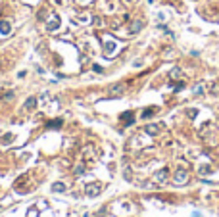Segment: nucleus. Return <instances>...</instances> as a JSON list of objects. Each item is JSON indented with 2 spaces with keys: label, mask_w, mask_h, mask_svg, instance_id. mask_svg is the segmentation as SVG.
Instances as JSON below:
<instances>
[{
  "label": "nucleus",
  "mask_w": 219,
  "mask_h": 217,
  "mask_svg": "<svg viewBox=\"0 0 219 217\" xmlns=\"http://www.w3.org/2000/svg\"><path fill=\"white\" fill-rule=\"evenodd\" d=\"M100 192H102V185L96 183V181H94V183H89V185L85 186V194H87L89 198H94V196H98Z\"/></svg>",
  "instance_id": "nucleus-1"
},
{
  "label": "nucleus",
  "mask_w": 219,
  "mask_h": 217,
  "mask_svg": "<svg viewBox=\"0 0 219 217\" xmlns=\"http://www.w3.org/2000/svg\"><path fill=\"white\" fill-rule=\"evenodd\" d=\"M187 181H188V171L187 169H183V167H179L177 171H175V177H173V183L175 185H187Z\"/></svg>",
  "instance_id": "nucleus-2"
},
{
  "label": "nucleus",
  "mask_w": 219,
  "mask_h": 217,
  "mask_svg": "<svg viewBox=\"0 0 219 217\" xmlns=\"http://www.w3.org/2000/svg\"><path fill=\"white\" fill-rule=\"evenodd\" d=\"M160 131H161V125H158V123H150V125H146V127H144V133L150 134V136L160 134Z\"/></svg>",
  "instance_id": "nucleus-3"
},
{
  "label": "nucleus",
  "mask_w": 219,
  "mask_h": 217,
  "mask_svg": "<svg viewBox=\"0 0 219 217\" xmlns=\"http://www.w3.org/2000/svg\"><path fill=\"white\" fill-rule=\"evenodd\" d=\"M167 177H169V171L163 167L161 171H158V173L154 175V181H156V183H165V181H167Z\"/></svg>",
  "instance_id": "nucleus-4"
},
{
  "label": "nucleus",
  "mask_w": 219,
  "mask_h": 217,
  "mask_svg": "<svg viewBox=\"0 0 219 217\" xmlns=\"http://www.w3.org/2000/svg\"><path fill=\"white\" fill-rule=\"evenodd\" d=\"M142 27H144V21H142V19H136V21H133V23L129 25V33H131V35H135V33L140 31Z\"/></svg>",
  "instance_id": "nucleus-5"
},
{
  "label": "nucleus",
  "mask_w": 219,
  "mask_h": 217,
  "mask_svg": "<svg viewBox=\"0 0 219 217\" xmlns=\"http://www.w3.org/2000/svg\"><path fill=\"white\" fill-rule=\"evenodd\" d=\"M121 121L125 123V125H133V123H135V114H133V112H125V114H121Z\"/></svg>",
  "instance_id": "nucleus-6"
},
{
  "label": "nucleus",
  "mask_w": 219,
  "mask_h": 217,
  "mask_svg": "<svg viewBox=\"0 0 219 217\" xmlns=\"http://www.w3.org/2000/svg\"><path fill=\"white\" fill-rule=\"evenodd\" d=\"M123 89H125V85H114V87L110 89V94L112 96H119V94H123Z\"/></svg>",
  "instance_id": "nucleus-7"
},
{
  "label": "nucleus",
  "mask_w": 219,
  "mask_h": 217,
  "mask_svg": "<svg viewBox=\"0 0 219 217\" xmlns=\"http://www.w3.org/2000/svg\"><path fill=\"white\" fill-rule=\"evenodd\" d=\"M35 108H37V98H35V96L27 98V100H25V110L31 112V110H35Z\"/></svg>",
  "instance_id": "nucleus-8"
},
{
  "label": "nucleus",
  "mask_w": 219,
  "mask_h": 217,
  "mask_svg": "<svg viewBox=\"0 0 219 217\" xmlns=\"http://www.w3.org/2000/svg\"><path fill=\"white\" fill-rule=\"evenodd\" d=\"M64 125V121L62 119H54V121H48L46 123V129H58V127H62Z\"/></svg>",
  "instance_id": "nucleus-9"
},
{
  "label": "nucleus",
  "mask_w": 219,
  "mask_h": 217,
  "mask_svg": "<svg viewBox=\"0 0 219 217\" xmlns=\"http://www.w3.org/2000/svg\"><path fill=\"white\" fill-rule=\"evenodd\" d=\"M0 33H2V35H8V33H10V23H8V21H0Z\"/></svg>",
  "instance_id": "nucleus-10"
},
{
  "label": "nucleus",
  "mask_w": 219,
  "mask_h": 217,
  "mask_svg": "<svg viewBox=\"0 0 219 217\" xmlns=\"http://www.w3.org/2000/svg\"><path fill=\"white\" fill-rule=\"evenodd\" d=\"M58 27H60V19L54 17V21H50V23L46 25V29H48V31H54V29H58Z\"/></svg>",
  "instance_id": "nucleus-11"
},
{
  "label": "nucleus",
  "mask_w": 219,
  "mask_h": 217,
  "mask_svg": "<svg viewBox=\"0 0 219 217\" xmlns=\"http://www.w3.org/2000/svg\"><path fill=\"white\" fill-rule=\"evenodd\" d=\"M156 114V108H148L142 112V119H148V117H152V115Z\"/></svg>",
  "instance_id": "nucleus-12"
},
{
  "label": "nucleus",
  "mask_w": 219,
  "mask_h": 217,
  "mask_svg": "<svg viewBox=\"0 0 219 217\" xmlns=\"http://www.w3.org/2000/svg\"><path fill=\"white\" fill-rule=\"evenodd\" d=\"M52 190H54V192H64L65 190V185H64V183H54V185H52Z\"/></svg>",
  "instance_id": "nucleus-13"
},
{
  "label": "nucleus",
  "mask_w": 219,
  "mask_h": 217,
  "mask_svg": "<svg viewBox=\"0 0 219 217\" xmlns=\"http://www.w3.org/2000/svg\"><path fill=\"white\" fill-rule=\"evenodd\" d=\"M179 77H181V69H179V67L171 69V79H179Z\"/></svg>",
  "instance_id": "nucleus-14"
},
{
  "label": "nucleus",
  "mask_w": 219,
  "mask_h": 217,
  "mask_svg": "<svg viewBox=\"0 0 219 217\" xmlns=\"http://www.w3.org/2000/svg\"><path fill=\"white\" fill-rule=\"evenodd\" d=\"M114 48H116V44H114V42H108V44H106V54H112Z\"/></svg>",
  "instance_id": "nucleus-15"
},
{
  "label": "nucleus",
  "mask_w": 219,
  "mask_h": 217,
  "mask_svg": "<svg viewBox=\"0 0 219 217\" xmlns=\"http://www.w3.org/2000/svg\"><path fill=\"white\" fill-rule=\"evenodd\" d=\"M185 89V83H177L175 85V92H179V90H183Z\"/></svg>",
  "instance_id": "nucleus-16"
},
{
  "label": "nucleus",
  "mask_w": 219,
  "mask_h": 217,
  "mask_svg": "<svg viewBox=\"0 0 219 217\" xmlns=\"http://www.w3.org/2000/svg\"><path fill=\"white\" fill-rule=\"evenodd\" d=\"M200 173H202V175H206V173H212V167H202V169H200Z\"/></svg>",
  "instance_id": "nucleus-17"
},
{
  "label": "nucleus",
  "mask_w": 219,
  "mask_h": 217,
  "mask_svg": "<svg viewBox=\"0 0 219 217\" xmlns=\"http://www.w3.org/2000/svg\"><path fill=\"white\" fill-rule=\"evenodd\" d=\"M12 138H13L12 134H6V136H4V138H2V142H4V144H8V142L12 140Z\"/></svg>",
  "instance_id": "nucleus-18"
},
{
  "label": "nucleus",
  "mask_w": 219,
  "mask_h": 217,
  "mask_svg": "<svg viewBox=\"0 0 219 217\" xmlns=\"http://www.w3.org/2000/svg\"><path fill=\"white\" fill-rule=\"evenodd\" d=\"M13 98V92L12 90H10V92H6V94H4V100H12Z\"/></svg>",
  "instance_id": "nucleus-19"
},
{
  "label": "nucleus",
  "mask_w": 219,
  "mask_h": 217,
  "mask_svg": "<svg viewBox=\"0 0 219 217\" xmlns=\"http://www.w3.org/2000/svg\"><path fill=\"white\" fill-rule=\"evenodd\" d=\"M75 173H77V175H81V173H85V165H79L77 169H75Z\"/></svg>",
  "instance_id": "nucleus-20"
},
{
  "label": "nucleus",
  "mask_w": 219,
  "mask_h": 217,
  "mask_svg": "<svg viewBox=\"0 0 219 217\" xmlns=\"http://www.w3.org/2000/svg\"><path fill=\"white\" fill-rule=\"evenodd\" d=\"M125 2H129V4H133V2H136V0H125Z\"/></svg>",
  "instance_id": "nucleus-21"
},
{
  "label": "nucleus",
  "mask_w": 219,
  "mask_h": 217,
  "mask_svg": "<svg viewBox=\"0 0 219 217\" xmlns=\"http://www.w3.org/2000/svg\"><path fill=\"white\" fill-rule=\"evenodd\" d=\"M79 2H87V0H79Z\"/></svg>",
  "instance_id": "nucleus-22"
},
{
  "label": "nucleus",
  "mask_w": 219,
  "mask_h": 217,
  "mask_svg": "<svg viewBox=\"0 0 219 217\" xmlns=\"http://www.w3.org/2000/svg\"><path fill=\"white\" fill-rule=\"evenodd\" d=\"M98 217H102V215H98Z\"/></svg>",
  "instance_id": "nucleus-23"
}]
</instances>
